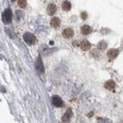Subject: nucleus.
I'll list each match as a JSON object with an SVG mask.
<instances>
[{"label": "nucleus", "instance_id": "obj_1", "mask_svg": "<svg viewBox=\"0 0 123 123\" xmlns=\"http://www.w3.org/2000/svg\"><path fill=\"white\" fill-rule=\"evenodd\" d=\"M12 12L11 9H6L4 12H3V14H2V22L6 25L12 23Z\"/></svg>", "mask_w": 123, "mask_h": 123}, {"label": "nucleus", "instance_id": "obj_2", "mask_svg": "<svg viewBox=\"0 0 123 123\" xmlns=\"http://www.w3.org/2000/svg\"><path fill=\"white\" fill-rule=\"evenodd\" d=\"M23 39H24V41L26 42V43H28V44H30V45H32V44H34L35 42H36V38H35V36L31 33V32H26L24 35H23Z\"/></svg>", "mask_w": 123, "mask_h": 123}, {"label": "nucleus", "instance_id": "obj_3", "mask_svg": "<svg viewBox=\"0 0 123 123\" xmlns=\"http://www.w3.org/2000/svg\"><path fill=\"white\" fill-rule=\"evenodd\" d=\"M35 66H36V69H37V71L39 72V74H43V73L45 72V67H44L43 62H42L40 57L37 58L36 62H35Z\"/></svg>", "mask_w": 123, "mask_h": 123}, {"label": "nucleus", "instance_id": "obj_4", "mask_svg": "<svg viewBox=\"0 0 123 123\" xmlns=\"http://www.w3.org/2000/svg\"><path fill=\"white\" fill-rule=\"evenodd\" d=\"M52 103L55 107H62L63 101L59 96H53L52 97Z\"/></svg>", "mask_w": 123, "mask_h": 123}, {"label": "nucleus", "instance_id": "obj_5", "mask_svg": "<svg viewBox=\"0 0 123 123\" xmlns=\"http://www.w3.org/2000/svg\"><path fill=\"white\" fill-rule=\"evenodd\" d=\"M62 36H63V38H65V39H70V38H72V37L74 36V31H73V29H71V28H66L65 30H63V31H62Z\"/></svg>", "mask_w": 123, "mask_h": 123}, {"label": "nucleus", "instance_id": "obj_6", "mask_svg": "<svg viewBox=\"0 0 123 123\" xmlns=\"http://www.w3.org/2000/svg\"><path fill=\"white\" fill-rule=\"evenodd\" d=\"M118 53H119V50H118V49H116V48L110 49L107 52V57L109 58L110 61H112V60H114L115 58H117V56L118 55Z\"/></svg>", "mask_w": 123, "mask_h": 123}, {"label": "nucleus", "instance_id": "obj_7", "mask_svg": "<svg viewBox=\"0 0 123 123\" xmlns=\"http://www.w3.org/2000/svg\"><path fill=\"white\" fill-rule=\"evenodd\" d=\"M56 11H57V7H56V5H55L54 3H50V4H48V6H47V8H46L47 14H49V15H53V14L56 12Z\"/></svg>", "mask_w": 123, "mask_h": 123}, {"label": "nucleus", "instance_id": "obj_8", "mask_svg": "<svg viewBox=\"0 0 123 123\" xmlns=\"http://www.w3.org/2000/svg\"><path fill=\"white\" fill-rule=\"evenodd\" d=\"M50 26L53 29H59L61 26V20L58 17H53L50 21Z\"/></svg>", "mask_w": 123, "mask_h": 123}, {"label": "nucleus", "instance_id": "obj_9", "mask_svg": "<svg viewBox=\"0 0 123 123\" xmlns=\"http://www.w3.org/2000/svg\"><path fill=\"white\" fill-rule=\"evenodd\" d=\"M80 48H81L82 50L87 51V50H89V49L91 48V44H90L89 41H87V40H82V41L80 42Z\"/></svg>", "mask_w": 123, "mask_h": 123}, {"label": "nucleus", "instance_id": "obj_10", "mask_svg": "<svg viewBox=\"0 0 123 123\" xmlns=\"http://www.w3.org/2000/svg\"><path fill=\"white\" fill-rule=\"evenodd\" d=\"M80 31H81V33H82L83 35H88V34H90V33L92 32V28H91L90 26L84 25V26L81 27Z\"/></svg>", "mask_w": 123, "mask_h": 123}, {"label": "nucleus", "instance_id": "obj_11", "mask_svg": "<svg viewBox=\"0 0 123 123\" xmlns=\"http://www.w3.org/2000/svg\"><path fill=\"white\" fill-rule=\"evenodd\" d=\"M104 87L108 90H114L116 87V83L114 80H108L104 83Z\"/></svg>", "mask_w": 123, "mask_h": 123}, {"label": "nucleus", "instance_id": "obj_12", "mask_svg": "<svg viewBox=\"0 0 123 123\" xmlns=\"http://www.w3.org/2000/svg\"><path fill=\"white\" fill-rule=\"evenodd\" d=\"M71 117H72V111H71V109H68V110L66 111V113H65V114L63 115V117H62V121H63V122L68 121Z\"/></svg>", "mask_w": 123, "mask_h": 123}, {"label": "nucleus", "instance_id": "obj_13", "mask_svg": "<svg viewBox=\"0 0 123 123\" xmlns=\"http://www.w3.org/2000/svg\"><path fill=\"white\" fill-rule=\"evenodd\" d=\"M62 8L63 11L65 12H69L71 10V3L69 1H64L62 2Z\"/></svg>", "mask_w": 123, "mask_h": 123}, {"label": "nucleus", "instance_id": "obj_14", "mask_svg": "<svg viewBox=\"0 0 123 123\" xmlns=\"http://www.w3.org/2000/svg\"><path fill=\"white\" fill-rule=\"evenodd\" d=\"M106 47H107V43H106L105 41H101V42H99L98 45V48L100 49V50H104Z\"/></svg>", "mask_w": 123, "mask_h": 123}, {"label": "nucleus", "instance_id": "obj_15", "mask_svg": "<svg viewBox=\"0 0 123 123\" xmlns=\"http://www.w3.org/2000/svg\"><path fill=\"white\" fill-rule=\"evenodd\" d=\"M17 3H18V6H19L20 8H22V9L26 8V6H27V4H28V2H27L26 0H19Z\"/></svg>", "mask_w": 123, "mask_h": 123}, {"label": "nucleus", "instance_id": "obj_16", "mask_svg": "<svg viewBox=\"0 0 123 123\" xmlns=\"http://www.w3.org/2000/svg\"><path fill=\"white\" fill-rule=\"evenodd\" d=\"M16 16H17V20H18V17H19V20H20V18L23 16V13H22V12H16Z\"/></svg>", "mask_w": 123, "mask_h": 123}, {"label": "nucleus", "instance_id": "obj_17", "mask_svg": "<svg viewBox=\"0 0 123 123\" xmlns=\"http://www.w3.org/2000/svg\"><path fill=\"white\" fill-rule=\"evenodd\" d=\"M80 16H81V18L84 20V19H86V18H87V13H86V12H82Z\"/></svg>", "mask_w": 123, "mask_h": 123}]
</instances>
